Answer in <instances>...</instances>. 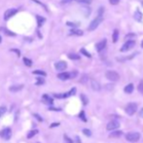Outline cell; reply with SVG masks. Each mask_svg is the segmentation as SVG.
<instances>
[{
  "mask_svg": "<svg viewBox=\"0 0 143 143\" xmlns=\"http://www.w3.org/2000/svg\"><path fill=\"white\" fill-rule=\"evenodd\" d=\"M103 20V15H98L97 18H95L88 26V30L89 31H92V30H95L98 28V26L100 25Z\"/></svg>",
  "mask_w": 143,
  "mask_h": 143,
  "instance_id": "6da1fadb",
  "label": "cell"
},
{
  "mask_svg": "<svg viewBox=\"0 0 143 143\" xmlns=\"http://www.w3.org/2000/svg\"><path fill=\"white\" fill-rule=\"evenodd\" d=\"M135 46V40L134 39H131V40H127L125 42V44L122 46V48L120 49L121 52L125 53V52H128L130 50H131L132 48Z\"/></svg>",
  "mask_w": 143,
  "mask_h": 143,
  "instance_id": "7a4b0ae2",
  "label": "cell"
},
{
  "mask_svg": "<svg viewBox=\"0 0 143 143\" xmlns=\"http://www.w3.org/2000/svg\"><path fill=\"white\" fill-rule=\"evenodd\" d=\"M105 77L109 81H111V82H116V81H118L119 79H120V75H119L116 71H114V70H108V71H106Z\"/></svg>",
  "mask_w": 143,
  "mask_h": 143,
  "instance_id": "3957f363",
  "label": "cell"
},
{
  "mask_svg": "<svg viewBox=\"0 0 143 143\" xmlns=\"http://www.w3.org/2000/svg\"><path fill=\"white\" fill-rule=\"evenodd\" d=\"M126 139L130 142H137L139 139H140V133L136 132V131H131V132H129L126 134Z\"/></svg>",
  "mask_w": 143,
  "mask_h": 143,
  "instance_id": "277c9868",
  "label": "cell"
},
{
  "mask_svg": "<svg viewBox=\"0 0 143 143\" xmlns=\"http://www.w3.org/2000/svg\"><path fill=\"white\" fill-rule=\"evenodd\" d=\"M125 111H126V113H127L129 116H132V115L137 111V104L134 103V102L129 103V104L126 106Z\"/></svg>",
  "mask_w": 143,
  "mask_h": 143,
  "instance_id": "5b68a950",
  "label": "cell"
},
{
  "mask_svg": "<svg viewBox=\"0 0 143 143\" xmlns=\"http://www.w3.org/2000/svg\"><path fill=\"white\" fill-rule=\"evenodd\" d=\"M0 136H1L3 139H6V140H9L12 136V130L10 128H5L3 129L1 131H0Z\"/></svg>",
  "mask_w": 143,
  "mask_h": 143,
  "instance_id": "8992f818",
  "label": "cell"
},
{
  "mask_svg": "<svg viewBox=\"0 0 143 143\" xmlns=\"http://www.w3.org/2000/svg\"><path fill=\"white\" fill-rule=\"evenodd\" d=\"M119 128H120V123H119L118 121H116V120L110 121V122L107 124V126H106L107 130H117V129H119Z\"/></svg>",
  "mask_w": 143,
  "mask_h": 143,
  "instance_id": "52a82bcc",
  "label": "cell"
},
{
  "mask_svg": "<svg viewBox=\"0 0 143 143\" xmlns=\"http://www.w3.org/2000/svg\"><path fill=\"white\" fill-rule=\"evenodd\" d=\"M18 12V9H15V8H11V9H8L5 13H4V20H7L9 19H11L12 17H14Z\"/></svg>",
  "mask_w": 143,
  "mask_h": 143,
  "instance_id": "ba28073f",
  "label": "cell"
},
{
  "mask_svg": "<svg viewBox=\"0 0 143 143\" xmlns=\"http://www.w3.org/2000/svg\"><path fill=\"white\" fill-rule=\"evenodd\" d=\"M106 44H107V41L106 39H103L99 42H98L97 44H95V49H97V51L99 53L101 51H103L105 49V47H106Z\"/></svg>",
  "mask_w": 143,
  "mask_h": 143,
  "instance_id": "9c48e42d",
  "label": "cell"
},
{
  "mask_svg": "<svg viewBox=\"0 0 143 143\" xmlns=\"http://www.w3.org/2000/svg\"><path fill=\"white\" fill-rule=\"evenodd\" d=\"M55 67H56V69H57L58 71H63V70H65V69H66V67H67V63H66L65 61L60 60V61L56 62Z\"/></svg>",
  "mask_w": 143,
  "mask_h": 143,
  "instance_id": "30bf717a",
  "label": "cell"
},
{
  "mask_svg": "<svg viewBox=\"0 0 143 143\" xmlns=\"http://www.w3.org/2000/svg\"><path fill=\"white\" fill-rule=\"evenodd\" d=\"M42 101L45 104H48V105H53L54 104V98L49 97L48 94H43L42 95Z\"/></svg>",
  "mask_w": 143,
  "mask_h": 143,
  "instance_id": "8fae6325",
  "label": "cell"
},
{
  "mask_svg": "<svg viewBox=\"0 0 143 143\" xmlns=\"http://www.w3.org/2000/svg\"><path fill=\"white\" fill-rule=\"evenodd\" d=\"M91 89L93 91H99L100 89H101L100 84L98 81H95V80H91Z\"/></svg>",
  "mask_w": 143,
  "mask_h": 143,
  "instance_id": "7c38bea8",
  "label": "cell"
},
{
  "mask_svg": "<svg viewBox=\"0 0 143 143\" xmlns=\"http://www.w3.org/2000/svg\"><path fill=\"white\" fill-rule=\"evenodd\" d=\"M58 78L62 80V81L68 80V79H70V73H68V72H60L59 74H58Z\"/></svg>",
  "mask_w": 143,
  "mask_h": 143,
  "instance_id": "4fadbf2b",
  "label": "cell"
},
{
  "mask_svg": "<svg viewBox=\"0 0 143 143\" xmlns=\"http://www.w3.org/2000/svg\"><path fill=\"white\" fill-rule=\"evenodd\" d=\"M123 134V131L122 130H113L110 134H109V137L110 138H119L121 135Z\"/></svg>",
  "mask_w": 143,
  "mask_h": 143,
  "instance_id": "5bb4252c",
  "label": "cell"
},
{
  "mask_svg": "<svg viewBox=\"0 0 143 143\" xmlns=\"http://www.w3.org/2000/svg\"><path fill=\"white\" fill-rule=\"evenodd\" d=\"M22 88H23V85H14V86H11L9 88V91L12 92H17V91H21Z\"/></svg>",
  "mask_w": 143,
  "mask_h": 143,
  "instance_id": "9a60e30c",
  "label": "cell"
},
{
  "mask_svg": "<svg viewBox=\"0 0 143 143\" xmlns=\"http://www.w3.org/2000/svg\"><path fill=\"white\" fill-rule=\"evenodd\" d=\"M133 18L136 21H141L142 20V13L139 10H136L133 14Z\"/></svg>",
  "mask_w": 143,
  "mask_h": 143,
  "instance_id": "2e32d148",
  "label": "cell"
},
{
  "mask_svg": "<svg viewBox=\"0 0 143 143\" xmlns=\"http://www.w3.org/2000/svg\"><path fill=\"white\" fill-rule=\"evenodd\" d=\"M133 89H134L133 85H132V84H129V85H127V86L125 87L124 91H125L126 93H131V92L133 91Z\"/></svg>",
  "mask_w": 143,
  "mask_h": 143,
  "instance_id": "e0dca14e",
  "label": "cell"
},
{
  "mask_svg": "<svg viewBox=\"0 0 143 143\" xmlns=\"http://www.w3.org/2000/svg\"><path fill=\"white\" fill-rule=\"evenodd\" d=\"M112 40L114 43H116L118 40H119V30L118 29H115L113 31V34H112Z\"/></svg>",
  "mask_w": 143,
  "mask_h": 143,
  "instance_id": "ac0fdd59",
  "label": "cell"
},
{
  "mask_svg": "<svg viewBox=\"0 0 143 143\" xmlns=\"http://www.w3.org/2000/svg\"><path fill=\"white\" fill-rule=\"evenodd\" d=\"M70 35H76V36H81L83 35V31L82 30H79V29H72L69 33Z\"/></svg>",
  "mask_w": 143,
  "mask_h": 143,
  "instance_id": "d6986e66",
  "label": "cell"
},
{
  "mask_svg": "<svg viewBox=\"0 0 143 143\" xmlns=\"http://www.w3.org/2000/svg\"><path fill=\"white\" fill-rule=\"evenodd\" d=\"M38 132H39V130H31L27 133V138H28V139L32 138V137H33L34 135H36Z\"/></svg>",
  "mask_w": 143,
  "mask_h": 143,
  "instance_id": "ffe728a7",
  "label": "cell"
},
{
  "mask_svg": "<svg viewBox=\"0 0 143 143\" xmlns=\"http://www.w3.org/2000/svg\"><path fill=\"white\" fill-rule=\"evenodd\" d=\"M36 19H37V21H38V26H42V25L45 22L46 19L43 18V17H41V16H36Z\"/></svg>",
  "mask_w": 143,
  "mask_h": 143,
  "instance_id": "44dd1931",
  "label": "cell"
},
{
  "mask_svg": "<svg viewBox=\"0 0 143 143\" xmlns=\"http://www.w3.org/2000/svg\"><path fill=\"white\" fill-rule=\"evenodd\" d=\"M68 58H69L70 59H73V60H78V59H80V56L77 55V54H69V55H68Z\"/></svg>",
  "mask_w": 143,
  "mask_h": 143,
  "instance_id": "7402d4cb",
  "label": "cell"
},
{
  "mask_svg": "<svg viewBox=\"0 0 143 143\" xmlns=\"http://www.w3.org/2000/svg\"><path fill=\"white\" fill-rule=\"evenodd\" d=\"M80 98H81V100H82V102H83V104H84V105H87V104L89 103V99H88V98L86 97L85 94H83V93H82V94L80 95Z\"/></svg>",
  "mask_w": 143,
  "mask_h": 143,
  "instance_id": "603a6c76",
  "label": "cell"
},
{
  "mask_svg": "<svg viewBox=\"0 0 143 143\" xmlns=\"http://www.w3.org/2000/svg\"><path fill=\"white\" fill-rule=\"evenodd\" d=\"M23 63H25L26 66H28V67H30L31 65H32V61H31V59H29V58H23Z\"/></svg>",
  "mask_w": 143,
  "mask_h": 143,
  "instance_id": "cb8c5ba5",
  "label": "cell"
},
{
  "mask_svg": "<svg viewBox=\"0 0 143 143\" xmlns=\"http://www.w3.org/2000/svg\"><path fill=\"white\" fill-rule=\"evenodd\" d=\"M79 118L84 122V123H87V118H86V115H85V112L84 111H81L80 114H79Z\"/></svg>",
  "mask_w": 143,
  "mask_h": 143,
  "instance_id": "d4e9b609",
  "label": "cell"
},
{
  "mask_svg": "<svg viewBox=\"0 0 143 143\" xmlns=\"http://www.w3.org/2000/svg\"><path fill=\"white\" fill-rule=\"evenodd\" d=\"M6 111H7V107L6 106H4V105L0 106V117H2L6 113Z\"/></svg>",
  "mask_w": 143,
  "mask_h": 143,
  "instance_id": "484cf974",
  "label": "cell"
},
{
  "mask_svg": "<svg viewBox=\"0 0 143 143\" xmlns=\"http://www.w3.org/2000/svg\"><path fill=\"white\" fill-rule=\"evenodd\" d=\"M33 74H36V75H41V76H46V72H44V71L42 70H34L33 71Z\"/></svg>",
  "mask_w": 143,
  "mask_h": 143,
  "instance_id": "4316f807",
  "label": "cell"
},
{
  "mask_svg": "<svg viewBox=\"0 0 143 143\" xmlns=\"http://www.w3.org/2000/svg\"><path fill=\"white\" fill-rule=\"evenodd\" d=\"M134 38H135V34L134 33H130V34L125 36V40H131V39H134Z\"/></svg>",
  "mask_w": 143,
  "mask_h": 143,
  "instance_id": "83f0119b",
  "label": "cell"
},
{
  "mask_svg": "<svg viewBox=\"0 0 143 143\" xmlns=\"http://www.w3.org/2000/svg\"><path fill=\"white\" fill-rule=\"evenodd\" d=\"M80 53H81V54H83L84 56L88 57V58H91V54H90V53H89L88 51H86V49H81V50H80Z\"/></svg>",
  "mask_w": 143,
  "mask_h": 143,
  "instance_id": "f1b7e54d",
  "label": "cell"
},
{
  "mask_svg": "<svg viewBox=\"0 0 143 143\" xmlns=\"http://www.w3.org/2000/svg\"><path fill=\"white\" fill-rule=\"evenodd\" d=\"M83 133L85 134V135H87V136H91V131L89 130V129H84L83 130Z\"/></svg>",
  "mask_w": 143,
  "mask_h": 143,
  "instance_id": "f546056e",
  "label": "cell"
},
{
  "mask_svg": "<svg viewBox=\"0 0 143 143\" xmlns=\"http://www.w3.org/2000/svg\"><path fill=\"white\" fill-rule=\"evenodd\" d=\"M137 89H138L139 92L143 94V81H140V82H139V85H138Z\"/></svg>",
  "mask_w": 143,
  "mask_h": 143,
  "instance_id": "4dcf8cb0",
  "label": "cell"
},
{
  "mask_svg": "<svg viewBox=\"0 0 143 143\" xmlns=\"http://www.w3.org/2000/svg\"><path fill=\"white\" fill-rule=\"evenodd\" d=\"M76 1L79 3H83V4H91V0H76Z\"/></svg>",
  "mask_w": 143,
  "mask_h": 143,
  "instance_id": "1f68e13d",
  "label": "cell"
},
{
  "mask_svg": "<svg viewBox=\"0 0 143 143\" xmlns=\"http://www.w3.org/2000/svg\"><path fill=\"white\" fill-rule=\"evenodd\" d=\"M76 88H72V89H71L69 91H68V94H69V97H71V95H74L75 93H76Z\"/></svg>",
  "mask_w": 143,
  "mask_h": 143,
  "instance_id": "d6a6232c",
  "label": "cell"
},
{
  "mask_svg": "<svg viewBox=\"0 0 143 143\" xmlns=\"http://www.w3.org/2000/svg\"><path fill=\"white\" fill-rule=\"evenodd\" d=\"M80 82L82 83V84H85V83H87L88 82V76L85 74V75H83L82 76V79L80 80Z\"/></svg>",
  "mask_w": 143,
  "mask_h": 143,
  "instance_id": "836d02e7",
  "label": "cell"
},
{
  "mask_svg": "<svg viewBox=\"0 0 143 143\" xmlns=\"http://www.w3.org/2000/svg\"><path fill=\"white\" fill-rule=\"evenodd\" d=\"M63 138H64V140H65V142H66V143H73V141L71 140V139H70V138H69L66 134H64V135H63Z\"/></svg>",
  "mask_w": 143,
  "mask_h": 143,
  "instance_id": "e575fe53",
  "label": "cell"
},
{
  "mask_svg": "<svg viewBox=\"0 0 143 143\" xmlns=\"http://www.w3.org/2000/svg\"><path fill=\"white\" fill-rule=\"evenodd\" d=\"M45 83V81L42 79V78H37V81H36V85H43Z\"/></svg>",
  "mask_w": 143,
  "mask_h": 143,
  "instance_id": "d590c367",
  "label": "cell"
},
{
  "mask_svg": "<svg viewBox=\"0 0 143 143\" xmlns=\"http://www.w3.org/2000/svg\"><path fill=\"white\" fill-rule=\"evenodd\" d=\"M33 116H34V117H35V118L37 119V120H38V121H39L40 123H42V122H43V119H42V118H41V117H40V116H39L38 114L34 113V114H33Z\"/></svg>",
  "mask_w": 143,
  "mask_h": 143,
  "instance_id": "8d00e7d4",
  "label": "cell"
},
{
  "mask_svg": "<svg viewBox=\"0 0 143 143\" xmlns=\"http://www.w3.org/2000/svg\"><path fill=\"white\" fill-rule=\"evenodd\" d=\"M77 74H78L77 71H72V72H70V78H75Z\"/></svg>",
  "mask_w": 143,
  "mask_h": 143,
  "instance_id": "74e56055",
  "label": "cell"
},
{
  "mask_svg": "<svg viewBox=\"0 0 143 143\" xmlns=\"http://www.w3.org/2000/svg\"><path fill=\"white\" fill-rule=\"evenodd\" d=\"M119 1H120V0H109L110 4H112V5H117L119 3Z\"/></svg>",
  "mask_w": 143,
  "mask_h": 143,
  "instance_id": "f35d334b",
  "label": "cell"
},
{
  "mask_svg": "<svg viewBox=\"0 0 143 143\" xmlns=\"http://www.w3.org/2000/svg\"><path fill=\"white\" fill-rule=\"evenodd\" d=\"M66 25L68 26H74V27H76L78 25H76V23H73V22H70V21H67L66 22Z\"/></svg>",
  "mask_w": 143,
  "mask_h": 143,
  "instance_id": "ab89813d",
  "label": "cell"
},
{
  "mask_svg": "<svg viewBox=\"0 0 143 143\" xmlns=\"http://www.w3.org/2000/svg\"><path fill=\"white\" fill-rule=\"evenodd\" d=\"M103 12H104V8L100 7L99 10H98V15H103Z\"/></svg>",
  "mask_w": 143,
  "mask_h": 143,
  "instance_id": "60d3db41",
  "label": "cell"
},
{
  "mask_svg": "<svg viewBox=\"0 0 143 143\" xmlns=\"http://www.w3.org/2000/svg\"><path fill=\"white\" fill-rule=\"evenodd\" d=\"M49 110H53V111H60L59 108H55V107H49Z\"/></svg>",
  "mask_w": 143,
  "mask_h": 143,
  "instance_id": "b9f144b4",
  "label": "cell"
},
{
  "mask_svg": "<svg viewBox=\"0 0 143 143\" xmlns=\"http://www.w3.org/2000/svg\"><path fill=\"white\" fill-rule=\"evenodd\" d=\"M58 126H59V123H54V124H52L50 126V128H55V127H58Z\"/></svg>",
  "mask_w": 143,
  "mask_h": 143,
  "instance_id": "7bdbcfd3",
  "label": "cell"
},
{
  "mask_svg": "<svg viewBox=\"0 0 143 143\" xmlns=\"http://www.w3.org/2000/svg\"><path fill=\"white\" fill-rule=\"evenodd\" d=\"M71 1H73V0H61V2L64 3V4H66V3H70Z\"/></svg>",
  "mask_w": 143,
  "mask_h": 143,
  "instance_id": "ee69618b",
  "label": "cell"
},
{
  "mask_svg": "<svg viewBox=\"0 0 143 143\" xmlns=\"http://www.w3.org/2000/svg\"><path fill=\"white\" fill-rule=\"evenodd\" d=\"M75 140H76V142H77V143H81V140H80V138H79V136H76V138H75Z\"/></svg>",
  "mask_w": 143,
  "mask_h": 143,
  "instance_id": "f6af8a7d",
  "label": "cell"
},
{
  "mask_svg": "<svg viewBox=\"0 0 143 143\" xmlns=\"http://www.w3.org/2000/svg\"><path fill=\"white\" fill-rule=\"evenodd\" d=\"M139 115H140V117H141V118H143V108L139 111Z\"/></svg>",
  "mask_w": 143,
  "mask_h": 143,
  "instance_id": "bcb514c9",
  "label": "cell"
},
{
  "mask_svg": "<svg viewBox=\"0 0 143 143\" xmlns=\"http://www.w3.org/2000/svg\"><path fill=\"white\" fill-rule=\"evenodd\" d=\"M1 41H2V37L0 36V43H1Z\"/></svg>",
  "mask_w": 143,
  "mask_h": 143,
  "instance_id": "7dc6e473",
  "label": "cell"
},
{
  "mask_svg": "<svg viewBox=\"0 0 143 143\" xmlns=\"http://www.w3.org/2000/svg\"><path fill=\"white\" fill-rule=\"evenodd\" d=\"M141 48H143V41H142V43H141Z\"/></svg>",
  "mask_w": 143,
  "mask_h": 143,
  "instance_id": "c3c4849f",
  "label": "cell"
}]
</instances>
